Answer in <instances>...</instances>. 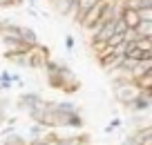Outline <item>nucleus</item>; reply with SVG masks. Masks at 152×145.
I'll use <instances>...</instances> for the list:
<instances>
[{
  "label": "nucleus",
  "mask_w": 152,
  "mask_h": 145,
  "mask_svg": "<svg viewBox=\"0 0 152 145\" xmlns=\"http://www.w3.org/2000/svg\"><path fill=\"white\" fill-rule=\"evenodd\" d=\"M139 18H141V20H152V7H143V9H139Z\"/></svg>",
  "instance_id": "obj_10"
},
{
  "label": "nucleus",
  "mask_w": 152,
  "mask_h": 145,
  "mask_svg": "<svg viewBox=\"0 0 152 145\" xmlns=\"http://www.w3.org/2000/svg\"><path fill=\"white\" fill-rule=\"evenodd\" d=\"M141 94V87L137 85V80H128V83H114V96L119 98V103L130 105L134 98Z\"/></svg>",
  "instance_id": "obj_1"
},
{
  "label": "nucleus",
  "mask_w": 152,
  "mask_h": 145,
  "mask_svg": "<svg viewBox=\"0 0 152 145\" xmlns=\"http://www.w3.org/2000/svg\"><path fill=\"white\" fill-rule=\"evenodd\" d=\"M5 121V109H2V103H0V123Z\"/></svg>",
  "instance_id": "obj_12"
},
{
  "label": "nucleus",
  "mask_w": 152,
  "mask_h": 145,
  "mask_svg": "<svg viewBox=\"0 0 152 145\" xmlns=\"http://www.w3.org/2000/svg\"><path fill=\"white\" fill-rule=\"evenodd\" d=\"M99 0H76V11H74V18H76V23H81V18L87 14V11L92 9V7L96 5Z\"/></svg>",
  "instance_id": "obj_5"
},
{
  "label": "nucleus",
  "mask_w": 152,
  "mask_h": 145,
  "mask_svg": "<svg viewBox=\"0 0 152 145\" xmlns=\"http://www.w3.org/2000/svg\"><path fill=\"white\" fill-rule=\"evenodd\" d=\"M139 145H152V134H150V136H145V138H143Z\"/></svg>",
  "instance_id": "obj_11"
},
{
  "label": "nucleus",
  "mask_w": 152,
  "mask_h": 145,
  "mask_svg": "<svg viewBox=\"0 0 152 145\" xmlns=\"http://www.w3.org/2000/svg\"><path fill=\"white\" fill-rule=\"evenodd\" d=\"M134 29L139 31L141 38H150L152 36V20H139V25Z\"/></svg>",
  "instance_id": "obj_7"
},
{
  "label": "nucleus",
  "mask_w": 152,
  "mask_h": 145,
  "mask_svg": "<svg viewBox=\"0 0 152 145\" xmlns=\"http://www.w3.org/2000/svg\"><path fill=\"white\" fill-rule=\"evenodd\" d=\"M123 145H128V143H123Z\"/></svg>",
  "instance_id": "obj_14"
},
{
  "label": "nucleus",
  "mask_w": 152,
  "mask_h": 145,
  "mask_svg": "<svg viewBox=\"0 0 152 145\" xmlns=\"http://www.w3.org/2000/svg\"><path fill=\"white\" fill-rule=\"evenodd\" d=\"M121 20H123L128 27H137L139 25V11L137 9H128V7H123V11H121Z\"/></svg>",
  "instance_id": "obj_6"
},
{
  "label": "nucleus",
  "mask_w": 152,
  "mask_h": 145,
  "mask_svg": "<svg viewBox=\"0 0 152 145\" xmlns=\"http://www.w3.org/2000/svg\"><path fill=\"white\" fill-rule=\"evenodd\" d=\"M38 103H40V98H38V96H34V94H31V96H23V98H20V107L27 109V112H29L31 107H36Z\"/></svg>",
  "instance_id": "obj_8"
},
{
  "label": "nucleus",
  "mask_w": 152,
  "mask_h": 145,
  "mask_svg": "<svg viewBox=\"0 0 152 145\" xmlns=\"http://www.w3.org/2000/svg\"><path fill=\"white\" fill-rule=\"evenodd\" d=\"M148 56H150V58H152V47H150V52H148Z\"/></svg>",
  "instance_id": "obj_13"
},
{
  "label": "nucleus",
  "mask_w": 152,
  "mask_h": 145,
  "mask_svg": "<svg viewBox=\"0 0 152 145\" xmlns=\"http://www.w3.org/2000/svg\"><path fill=\"white\" fill-rule=\"evenodd\" d=\"M27 54H29V67H45V65H47L49 54H47V49H45V47L31 45V47L27 49Z\"/></svg>",
  "instance_id": "obj_3"
},
{
  "label": "nucleus",
  "mask_w": 152,
  "mask_h": 145,
  "mask_svg": "<svg viewBox=\"0 0 152 145\" xmlns=\"http://www.w3.org/2000/svg\"><path fill=\"white\" fill-rule=\"evenodd\" d=\"M105 7H107V0H99V2H96V5H94V7H92V9L81 18V23H78V25H83L85 29H92V27H94V23L101 18V14H103Z\"/></svg>",
  "instance_id": "obj_2"
},
{
  "label": "nucleus",
  "mask_w": 152,
  "mask_h": 145,
  "mask_svg": "<svg viewBox=\"0 0 152 145\" xmlns=\"http://www.w3.org/2000/svg\"><path fill=\"white\" fill-rule=\"evenodd\" d=\"M119 42H123V34H112V36L105 40V45H110V47H116Z\"/></svg>",
  "instance_id": "obj_9"
},
{
  "label": "nucleus",
  "mask_w": 152,
  "mask_h": 145,
  "mask_svg": "<svg viewBox=\"0 0 152 145\" xmlns=\"http://www.w3.org/2000/svg\"><path fill=\"white\" fill-rule=\"evenodd\" d=\"M52 7L61 16H74L76 11V0H52Z\"/></svg>",
  "instance_id": "obj_4"
}]
</instances>
